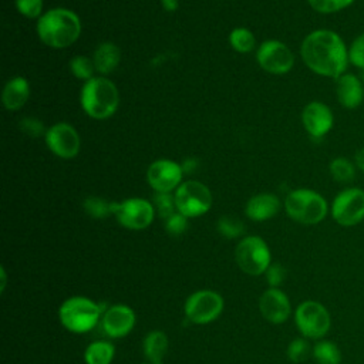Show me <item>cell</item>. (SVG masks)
Listing matches in <instances>:
<instances>
[{
    "label": "cell",
    "mask_w": 364,
    "mask_h": 364,
    "mask_svg": "<svg viewBox=\"0 0 364 364\" xmlns=\"http://www.w3.org/2000/svg\"><path fill=\"white\" fill-rule=\"evenodd\" d=\"M300 55L304 65L314 74L337 80L347 73L348 46L344 38L331 28L310 31L301 41Z\"/></svg>",
    "instance_id": "6da1fadb"
},
{
    "label": "cell",
    "mask_w": 364,
    "mask_h": 364,
    "mask_svg": "<svg viewBox=\"0 0 364 364\" xmlns=\"http://www.w3.org/2000/svg\"><path fill=\"white\" fill-rule=\"evenodd\" d=\"M37 34L40 40L50 47H68L75 43L81 34L80 17L68 9H51L38 17Z\"/></svg>",
    "instance_id": "7a4b0ae2"
},
{
    "label": "cell",
    "mask_w": 364,
    "mask_h": 364,
    "mask_svg": "<svg viewBox=\"0 0 364 364\" xmlns=\"http://www.w3.org/2000/svg\"><path fill=\"white\" fill-rule=\"evenodd\" d=\"M80 102L94 119L109 118L118 108L119 94L115 84L105 77H92L81 88Z\"/></svg>",
    "instance_id": "3957f363"
},
{
    "label": "cell",
    "mask_w": 364,
    "mask_h": 364,
    "mask_svg": "<svg viewBox=\"0 0 364 364\" xmlns=\"http://www.w3.org/2000/svg\"><path fill=\"white\" fill-rule=\"evenodd\" d=\"M284 209L290 219L301 225H317L330 213L327 199L309 188H297L287 193Z\"/></svg>",
    "instance_id": "277c9868"
},
{
    "label": "cell",
    "mask_w": 364,
    "mask_h": 364,
    "mask_svg": "<svg viewBox=\"0 0 364 364\" xmlns=\"http://www.w3.org/2000/svg\"><path fill=\"white\" fill-rule=\"evenodd\" d=\"M101 304H97L91 299L75 296L67 299L60 310V321L61 324L71 333L82 334L92 330L98 321L101 320L102 313Z\"/></svg>",
    "instance_id": "5b68a950"
},
{
    "label": "cell",
    "mask_w": 364,
    "mask_h": 364,
    "mask_svg": "<svg viewBox=\"0 0 364 364\" xmlns=\"http://www.w3.org/2000/svg\"><path fill=\"white\" fill-rule=\"evenodd\" d=\"M333 220L343 228H353L364 220V189L346 186L336 193L330 203Z\"/></svg>",
    "instance_id": "8992f818"
},
{
    "label": "cell",
    "mask_w": 364,
    "mask_h": 364,
    "mask_svg": "<svg viewBox=\"0 0 364 364\" xmlns=\"http://www.w3.org/2000/svg\"><path fill=\"white\" fill-rule=\"evenodd\" d=\"M294 321L301 336L311 340H321L331 326L328 310L314 300H306L297 306Z\"/></svg>",
    "instance_id": "52a82bcc"
},
{
    "label": "cell",
    "mask_w": 364,
    "mask_h": 364,
    "mask_svg": "<svg viewBox=\"0 0 364 364\" xmlns=\"http://www.w3.org/2000/svg\"><path fill=\"white\" fill-rule=\"evenodd\" d=\"M176 210L186 218H196L206 213L212 206V193L199 181L182 182L173 195Z\"/></svg>",
    "instance_id": "ba28073f"
},
{
    "label": "cell",
    "mask_w": 364,
    "mask_h": 364,
    "mask_svg": "<svg viewBox=\"0 0 364 364\" xmlns=\"http://www.w3.org/2000/svg\"><path fill=\"white\" fill-rule=\"evenodd\" d=\"M237 266L247 274L259 276L266 273L272 257L266 242L259 236H247L239 242L235 250Z\"/></svg>",
    "instance_id": "9c48e42d"
},
{
    "label": "cell",
    "mask_w": 364,
    "mask_h": 364,
    "mask_svg": "<svg viewBox=\"0 0 364 364\" xmlns=\"http://www.w3.org/2000/svg\"><path fill=\"white\" fill-rule=\"evenodd\" d=\"M112 213L121 226L131 230H141L152 223L155 208L146 199L129 198L122 202H112Z\"/></svg>",
    "instance_id": "30bf717a"
},
{
    "label": "cell",
    "mask_w": 364,
    "mask_h": 364,
    "mask_svg": "<svg viewBox=\"0 0 364 364\" xmlns=\"http://www.w3.org/2000/svg\"><path fill=\"white\" fill-rule=\"evenodd\" d=\"M223 310V299L212 290L192 293L185 301L186 317L196 324H208L219 317Z\"/></svg>",
    "instance_id": "8fae6325"
},
{
    "label": "cell",
    "mask_w": 364,
    "mask_h": 364,
    "mask_svg": "<svg viewBox=\"0 0 364 364\" xmlns=\"http://www.w3.org/2000/svg\"><path fill=\"white\" fill-rule=\"evenodd\" d=\"M259 65L270 74H286L294 65L293 51L279 40H266L256 53Z\"/></svg>",
    "instance_id": "7c38bea8"
},
{
    "label": "cell",
    "mask_w": 364,
    "mask_h": 364,
    "mask_svg": "<svg viewBox=\"0 0 364 364\" xmlns=\"http://www.w3.org/2000/svg\"><path fill=\"white\" fill-rule=\"evenodd\" d=\"M44 138L48 149L60 158L71 159L80 152V135L75 128L67 122H58L50 127Z\"/></svg>",
    "instance_id": "4fadbf2b"
},
{
    "label": "cell",
    "mask_w": 364,
    "mask_h": 364,
    "mask_svg": "<svg viewBox=\"0 0 364 364\" xmlns=\"http://www.w3.org/2000/svg\"><path fill=\"white\" fill-rule=\"evenodd\" d=\"M301 124L313 139H321L334 127V112L326 102L311 101L301 111Z\"/></svg>",
    "instance_id": "5bb4252c"
},
{
    "label": "cell",
    "mask_w": 364,
    "mask_h": 364,
    "mask_svg": "<svg viewBox=\"0 0 364 364\" xmlns=\"http://www.w3.org/2000/svg\"><path fill=\"white\" fill-rule=\"evenodd\" d=\"M182 165L171 159H158L146 171V181L155 192L171 193L182 183Z\"/></svg>",
    "instance_id": "9a60e30c"
},
{
    "label": "cell",
    "mask_w": 364,
    "mask_h": 364,
    "mask_svg": "<svg viewBox=\"0 0 364 364\" xmlns=\"http://www.w3.org/2000/svg\"><path fill=\"white\" fill-rule=\"evenodd\" d=\"M135 313L125 304L111 306L101 318V330L111 338L127 336L135 326Z\"/></svg>",
    "instance_id": "2e32d148"
},
{
    "label": "cell",
    "mask_w": 364,
    "mask_h": 364,
    "mask_svg": "<svg viewBox=\"0 0 364 364\" xmlns=\"http://www.w3.org/2000/svg\"><path fill=\"white\" fill-rule=\"evenodd\" d=\"M336 81V98L346 109H357L364 102V81L355 73H344Z\"/></svg>",
    "instance_id": "e0dca14e"
},
{
    "label": "cell",
    "mask_w": 364,
    "mask_h": 364,
    "mask_svg": "<svg viewBox=\"0 0 364 364\" xmlns=\"http://www.w3.org/2000/svg\"><path fill=\"white\" fill-rule=\"evenodd\" d=\"M259 309L262 316L273 324L284 323L291 311L289 297L277 287H270L262 294L259 300Z\"/></svg>",
    "instance_id": "ac0fdd59"
},
{
    "label": "cell",
    "mask_w": 364,
    "mask_h": 364,
    "mask_svg": "<svg viewBox=\"0 0 364 364\" xmlns=\"http://www.w3.org/2000/svg\"><path fill=\"white\" fill-rule=\"evenodd\" d=\"M280 209V200L272 193H259L252 196L245 208L246 216L252 220L262 222L273 218Z\"/></svg>",
    "instance_id": "d6986e66"
},
{
    "label": "cell",
    "mask_w": 364,
    "mask_h": 364,
    "mask_svg": "<svg viewBox=\"0 0 364 364\" xmlns=\"http://www.w3.org/2000/svg\"><path fill=\"white\" fill-rule=\"evenodd\" d=\"M30 95V85L28 81L23 77H14L7 81L3 88L1 101L6 109L17 111L20 109Z\"/></svg>",
    "instance_id": "ffe728a7"
},
{
    "label": "cell",
    "mask_w": 364,
    "mask_h": 364,
    "mask_svg": "<svg viewBox=\"0 0 364 364\" xmlns=\"http://www.w3.org/2000/svg\"><path fill=\"white\" fill-rule=\"evenodd\" d=\"M119 58H121L119 48L114 43L105 41L95 48L92 63H94L95 71H98L100 74H109L119 64Z\"/></svg>",
    "instance_id": "44dd1931"
},
{
    "label": "cell",
    "mask_w": 364,
    "mask_h": 364,
    "mask_svg": "<svg viewBox=\"0 0 364 364\" xmlns=\"http://www.w3.org/2000/svg\"><path fill=\"white\" fill-rule=\"evenodd\" d=\"M168 350V337L161 330H154L144 338V354L151 364H162Z\"/></svg>",
    "instance_id": "7402d4cb"
},
{
    "label": "cell",
    "mask_w": 364,
    "mask_h": 364,
    "mask_svg": "<svg viewBox=\"0 0 364 364\" xmlns=\"http://www.w3.org/2000/svg\"><path fill=\"white\" fill-rule=\"evenodd\" d=\"M357 166L354 164V159H350L347 156H336L328 164V172L334 182L348 185L351 183L357 176Z\"/></svg>",
    "instance_id": "603a6c76"
},
{
    "label": "cell",
    "mask_w": 364,
    "mask_h": 364,
    "mask_svg": "<svg viewBox=\"0 0 364 364\" xmlns=\"http://www.w3.org/2000/svg\"><path fill=\"white\" fill-rule=\"evenodd\" d=\"M115 354V347L109 341H94L84 353V360L87 364H111Z\"/></svg>",
    "instance_id": "cb8c5ba5"
},
{
    "label": "cell",
    "mask_w": 364,
    "mask_h": 364,
    "mask_svg": "<svg viewBox=\"0 0 364 364\" xmlns=\"http://www.w3.org/2000/svg\"><path fill=\"white\" fill-rule=\"evenodd\" d=\"M313 358L317 364H340L341 351L338 346L330 340H318L313 346Z\"/></svg>",
    "instance_id": "d4e9b609"
},
{
    "label": "cell",
    "mask_w": 364,
    "mask_h": 364,
    "mask_svg": "<svg viewBox=\"0 0 364 364\" xmlns=\"http://www.w3.org/2000/svg\"><path fill=\"white\" fill-rule=\"evenodd\" d=\"M229 43L239 53H249L255 47V36L245 27H236L229 34Z\"/></svg>",
    "instance_id": "484cf974"
},
{
    "label": "cell",
    "mask_w": 364,
    "mask_h": 364,
    "mask_svg": "<svg viewBox=\"0 0 364 364\" xmlns=\"http://www.w3.org/2000/svg\"><path fill=\"white\" fill-rule=\"evenodd\" d=\"M309 6L321 14H334L351 7L355 0H307Z\"/></svg>",
    "instance_id": "4316f807"
},
{
    "label": "cell",
    "mask_w": 364,
    "mask_h": 364,
    "mask_svg": "<svg viewBox=\"0 0 364 364\" xmlns=\"http://www.w3.org/2000/svg\"><path fill=\"white\" fill-rule=\"evenodd\" d=\"M307 340L309 338H306V337H299V338H294L289 344L287 357L290 361L299 364V363L306 361L313 354V347L310 346V343Z\"/></svg>",
    "instance_id": "83f0119b"
},
{
    "label": "cell",
    "mask_w": 364,
    "mask_h": 364,
    "mask_svg": "<svg viewBox=\"0 0 364 364\" xmlns=\"http://www.w3.org/2000/svg\"><path fill=\"white\" fill-rule=\"evenodd\" d=\"M348 63L355 70L364 71V31L357 34L348 44Z\"/></svg>",
    "instance_id": "f1b7e54d"
},
{
    "label": "cell",
    "mask_w": 364,
    "mask_h": 364,
    "mask_svg": "<svg viewBox=\"0 0 364 364\" xmlns=\"http://www.w3.org/2000/svg\"><path fill=\"white\" fill-rule=\"evenodd\" d=\"M84 209L90 216L102 219L112 213V202H107L98 196H90L84 200Z\"/></svg>",
    "instance_id": "f546056e"
},
{
    "label": "cell",
    "mask_w": 364,
    "mask_h": 364,
    "mask_svg": "<svg viewBox=\"0 0 364 364\" xmlns=\"http://www.w3.org/2000/svg\"><path fill=\"white\" fill-rule=\"evenodd\" d=\"M70 68L71 73L74 74V77L80 78V80H91L92 78V73L95 70L92 60H90L88 57L84 55H77L70 61Z\"/></svg>",
    "instance_id": "4dcf8cb0"
},
{
    "label": "cell",
    "mask_w": 364,
    "mask_h": 364,
    "mask_svg": "<svg viewBox=\"0 0 364 364\" xmlns=\"http://www.w3.org/2000/svg\"><path fill=\"white\" fill-rule=\"evenodd\" d=\"M218 230L229 239L237 237L245 232V226L240 220L230 218V216H222L218 222Z\"/></svg>",
    "instance_id": "1f68e13d"
},
{
    "label": "cell",
    "mask_w": 364,
    "mask_h": 364,
    "mask_svg": "<svg viewBox=\"0 0 364 364\" xmlns=\"http://www.w3.org/2000/svg\"><path fill=\"white\" fill-rule=\"evenodd\" d=\"M154 203L159 216H162L164 219H168L171 215L175 213V209H176L175 198L171 193L156 192L154 196Z\"/></svg>",
    "instance_id": "d6a6232c"
},
{
    "label": "cell",
    "mask_w": 364,
    "mask_h": 364,
    "mask_svg": "<svg viewBox=\"0 0 364 364\" xmlns=\"http://www.w3.org/2000/svg\"><path fill=\"white\" fill-rule=\"evenodd\" d=\"M16 7L24 17L37 18L41 17L43 0H16Z\"/></svg>",
    "instance_id": "836d02e7"
},
{
    "label": "cell",
    "mask_w": 364,
    "mask_h": 364,
    "mask_svg": "<svg viewBox=\"0 0 364 364\" xmlns=\"http://www.w3.org/2000/svg\"><path fill=\"white\" fill-rule=\"evenodd\" d=\"M165 229L169 235L172 236H178L181 233H183L188 228V218L183 216L179 212H175L173 215H171L168 219H165Z\"/></svg>",
    "instance_id": "e575fe53"
},
{
    "label": "cell",
    "mask_w": 364,
    "mask_h": 364,
    "mask_svg": "<svg viewBox=\"0 0 364 364\" xmlns=\"http://www.w3.org/2000/svg\"><path fill=\"white\" fill-rule=\"evenodd\" d=\"M266 279L270 287H277L286 279V269L279 263H270L266 270Z\"/></svg>",
    "instance_id": "d590c367"
},
{
    "label": "cell",
    "mask_w": 364,
    "mask_h": 364,
    "mask_svg": "<svg viewBox=\"0 0 364 364\" xmlns=\"http://www.w3.org/2000/svg\"><path fill=\"white\" fill-rule=\"evenodd\" d=\"M20 128L24 134H28L31 136H38L44 132V125L37 118H24L20 122Z\"/></svg>",
    "instance_id": "8d00e7d4"
},
{
    "label": "cell",
    "mask_w": 364,
    "mask_h": 364,
    "mask_svg": "<svg viewBox=\"0 0 364 364\" xmlns=\"http://www.w3.org/2000/svg\"><path fill=\"white\" fill-rule=\"evenodd\" d=\"M353 159H354V164H355V166H357L358 172L364 173V146L355 151V154H354Z\"/></svg>",
    "instance_id": "74e56055"
},
{
    "label": "cell",
    "mask_w": 364,
    "mask_h": 364,
    "mask_svg": "<svg viewBox=\"0 0 364 364\" xmlns=\"http://www.w3.org/2000/svg\"><path fill=\"white\" fill-rule=\"evenodd\" d=\"M179 0H162V6L168 11H175L178 9Z\"/></svg>",
    "instance_id": "f35d334b"
}]
</instances>
